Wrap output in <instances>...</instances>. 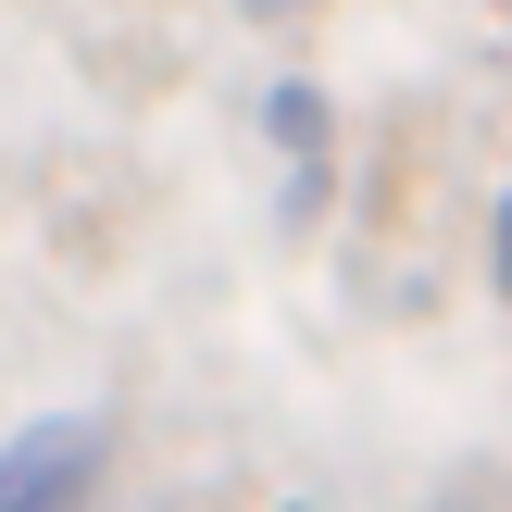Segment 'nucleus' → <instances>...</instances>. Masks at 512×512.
I'll use <instances>...</instances> for the list:
<instances>
[{"mask_svg": "<svg viewBox=\"0 0 512 512\" xmlns=\"http://www.w3.org/2000/svg\"><path fill=\"white\" fill-rule=\"evenodd\" d=\"M100 413H50V425H25V438H0V512H50V500H75L100 475Z\"/></svg>", "mask_w": 512, "mask_h": 512, "instance_id": "nucleus-1", "label": "nucleus"}, {"mask_svg": "<svg viewBox=\"0 0 512 512\" xmlns=\"http://www.w3.org/2000/svg\"><path fill=\"white\" fill-rule=\"evenodd\" d=\"M263 138H275V163H288V213L313 225V213H325V88L288 75V88L263 100Z\"/></svg>", "mask_w": 512, "mask_h": 512, "instance_id": "nucleus-2", "label": "nucleus"}, {"mask_svg": "<svg viewBox=\"0 0 512 512\" xmlns=\"http://www.w3.org/2000/svg\"><path fill=\"white\" fill-rule=\"evenodd\" d=\"M500 288H512V188H500Z\"/></svg>", "mask_w": 512, "mask_h": 512, "instance_id": "nucleus-3", "label": "nucleus"}]
</instances>
